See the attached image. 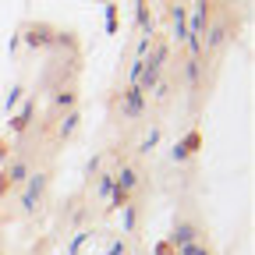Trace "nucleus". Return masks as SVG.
I'll use <instances>...</instances> for the list:
<instances>
[{"instance_id": "1", "label": "nucleus", "mask_w": 255, "mask_h": 255, "mask_svg": "<svg viewBox=\"0 0 255 255\" xmlns=\"http://www.w3.org/2000/svg\"><path fill=\"white\" fill-rule=\"evenodd\" d=\"M163 60H167V50H156L152 57H145V60H142V75H138V85H135V89H152L156 78H159V71H163Z\"/></svg>"}, {"instance_id": "2", "label": "nucleus", "mask_w": 255, "mask_h": 255, "mask_svg": "<svg viewBox=\"0 0 255 255\" xmlns=\"http://www.w3.org/2000/svg\"><path fill=\"white\" fill-rule=\"evenodd\" d=\"M131 184H135V170H131V167H124V170L117 174V195H114L117 206H124V195L131 191Z\"/></svg>"}, {"instance_id": "3", "label": "nucleus", "mask_w": 255, "mask_h": 255, "mask_svg": "<svg viewBox=\"0 0 255 255\" xmlns=\"http://www.w3.org/2000/svg\"><path fill=\"white\" fill-rule=\"evenodd\" d=\"M174 39L188 43V14H184V7H174Z\"/></svg>"}, {"instance_id": "4", "label": "nucleus", "mask_w": 255, "mask_h": 255, "mask_svg": "<svg viewBox=\"0 0 255 255\" xmlns=\"http://www.w3.org/2000/svg\"><path fill=\"white\" fill-rule=\"evenodd\" d=\"M39 191H43V174H36V177L28 181V188H25V209H36Z\"/></svg>"}, {"instance_id": "5", "label": "nucleus", "mask_w": 255, "mask_h": 255, "mask_svg": "<svg viewBox=\"0 0 255 255\" xmlns=\"http://www.w3.org/2000/svg\"><path fill=\"white\" fill-rule=\"evenodd\" d=\"M124 114H131V117L142 114V89H128V96H124Z\"/></svg>"}, {"instance_id": "6", "label": "nucleus", "mask_w": 255, "mask_h": 255, "mask_svg": "<svg viewBox=\"0 0 255 255\" xmlns=\"http://www.w3.org/2000/svg\"><path fill=\"white\" fill-rule=\"evenodd\" d=\"M28 121H32V103H25V110L18 114V121H14V131H21V128H25Z\"/></svg>"}, {"instance_id": "7", "label": "nucleus", "mask_w": 255, "mask_h": 255, "mask_svg": "<svg viewBox=\"0 0 255 255\" xmlns=\"http://www.w3.org/2000/svg\"><path fill=\"white\" fill-rule=\"evenodd\" d=\"M174 241H177L181 248H184V245H191V227H177V231H174Z\"/></svg>"}, {"instance_id": "8", "label": "nucleus", "mask_w": 255, "mask_h": 255, "mask_svg": "<svg viewBox=\"0 0 255 255\" xmlns=\"http://www.w3.org/2000/svg\"><path fill=\"white\" fill-rule=\"evenodd\" d=\"M156 142H159V131L152 128V131L145 135V142H142V152H152V149H156Z\"/></svg>"}, {"instance_id": "9", "label": "nucleus", "mask_w": 255, "mask_h": 255, "mask_svg": "<svg viewBox=\"0 0 255 255\" xmlns=\"http://www.w3.org/2000/svg\"><path fill=\"white\" fill-rule=\"evenodd\" d=\"M75 124H78V117L68 114V117H64V124H60V131H64V135H71V131H75Z\"/></svg>"}, {"instance_id": "10", "label": "nucleus", "mask_w": 255, "mask_h": 255, "mask_svg": "<svg viewBox=\"0 0 255 255\" xmlns=\"http://www.w3.org/2000/svg\"><path fill=\"white\" fill-rule=\"evenodd\" d=\"M25 174H28L25 163H14V167H11V181H25Z\"/></svg>"}, {"instance_id": "11", "label": "nucleus", "mask_w": 255, "mask_h": 255, "mask_svg": "<svg viewBox=\"0 0 255 255\" xmlns=\"http://www.w3.org/2000/svg\"><path fill=\"white\" fill-rule=\"evenodd\" d=\"M100 195H114V181H110V177L100 181Z\"/></svg>"}, {"instance_id": "12", "label": "nucleus", "mask_w": 255, "mask_h": 255, "mask_svg": "<svg viewBox=\"0 0 255 255\" xmlns=\"http://www.w3.org/2000/svg\"><path fill=\"white\" fill-rule=\"evenodd\" d=\"M18 100H21V89H11V92H7V110H11Z\"/></svg>"}, {"instance_id": "13", "label": "nucleus", "mask_w": 255, "mask_h": 255, "mask_svg": "<svg viewBox=\"0 0 255 255\" xmlns=\"http://www.w3.org/2000/svg\"><path fill=\"white\" fill-rule=\"evenodd\" d=\"M184 255H206L202 248H195V245H184Z\"/></svg>"}, {"instance_id": "14", "label": "nucleus", "mask_w": 255, "mask_h": 255, "mask_svg": "<svg viewBox=\"0 0 255 255\" xmlns=\"http://www.w3.org/2000/svg\"><path fill=\"white\" fill-rule=\"evenodd\" d=\"M110 255H124V248H121V241H114V245H110Z\"/></svg>"}]
</instances>
